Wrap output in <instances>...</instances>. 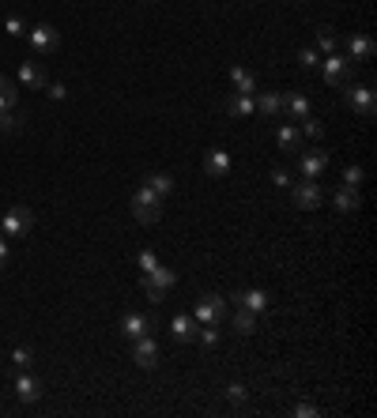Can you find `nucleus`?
Returning <instances> with one entry per match:
<instances>
[{"label":"nucleus","mask_w":377,"mask_h":418,"mask_svg":"<svg viewBox=\"0 0 377 418\" xmlns=\"http://www.w3.org/2000/svg\"><path fill=\"white\" fill-rule=\"evenodd\" d=\"M132 215H136V222H159L162 219V196L155 189H147V185H140V189L132 192Z\"/></svg>","instance_id":"nucleus-1"},{"label":"nucleus","mask_w":377,"mask_h":418,"mask_svg":"<svg viewBox=\"0 0 377 418\" xmlns=\"http://www.w3.org/2000/svg\"><path fill=\"white\" fill-rule=\"evenodd\" d=\"M344 102L355 109V114H362V117H374L377 114V95H374L370 83H351V87L344 91Z\"/></svg>","instance_id":"nucleus-2"},{"label":"nucleus","mask_w":377,"mask_h":418,"mask_svg":"<svg viewBox=\"0 0 377 418\" xmlns=\"http://www.w3.org/2000/svg\"><path fill=\"white\" fill-rule=\"evenodd\" d=\"M31 226H34V211L31 208H12V211H4V219H0L4 238H23Z\"/></svg>","instance_id":"nucleus-3"},{"label":"nucleus","mask_w":377,"mask_h":418,"mask_svg":"<svg viewBox=\"0 0 377 418\" xmlns=\"http://www.w3.org/2000/svg\"><path fill=\"white\" fill-rule=\"evenodd\" d=\"M226 317V302L219 298V294H204V298L197 302V309H192V320L197 324H219Z\"/></svg>","instance_id":"nucleus-4"},{"label":"nucleus","mask_w":377,"mask_h":418,"mask_svg":"<svg viewBox=\"0 0 377 418\" xmlns=\"http://www.w3.org/2000/svg\"><path fill=\"white\" fill-rule=\"evenodd\" d=\"M317 68H321V76H325V83H332V87H344V83H347V72H351V61L339 57V53H328V57L317 64Z\"/></svg>","instance_id":"nucleus-5"},{"label":"nucleus","mask_w":377,"mask_h":418,"mask_svg":"<svg viewBox=\"0 0 377 418\" xmlns=\"http://www.w3.org/2000/svg\"><path fill=\"white\" fill-rule=\"evenodd\" d=\"M26 38H31V49L34 53H53L61 45V34L53 31L49 23H42V26H34V31H26Z\"/></svg>","instance_id":"nucleus-6"},{"label":"nucleus","mask_w":377,"mask_h":418,"mask_svg":"<svg viewBox=\"0 0 377 418\" xmlns=\"http://www.w3.org/2000/svg\"><path fill=\"white\" fill-rule=\"evenodd\" d=\"M132 358H136V366H144V369H155V366H159V343H155L151 336H140V339H132Z\"/></svg>","instance_id":"nucleus-7"},{"label":"nucleus","mask_w":377,"mask_h":418,"mask_svg":"<svg viewBox=\"0 0 377 418\" xmlns=\"http://www.w3.org/2000/svg\"><path fill=\"white\" fill-rule=\"evenodd\" d=\"M374 53H377V42L370 34H351V38H347V57L351 61H370Z\"/></svg>","instance_id":"nucleus-8"},{"label":"nucleus","mask_w":377,"mask_h":418,"mask_svg":"<svg viewBox=\"0 0 377 418\" xmlns=\"http://www.w3.org/2000/svg\"><path fill=\"white\" fill-rule=\"evenodd\" d=\"M15 396H20L23 403H34V399H42V380L31 377L26 369H20V377H15Z\"/></svg>","instance_id":"nucleus-9"},{"label":"nucleus","mask_w":377,"mask_h":418,"mask_svg":"<svg viewBox=\"0 0 377 418\" xmlns=\"http://www.w3.org/2000/svg\"><path fill=\"white\" fill-rule=\"evenodd\" d=\"M294 203H298L302 211L321 208V189H317V181H302L298 189H294Z\"/></svg>","instance_id":"nucleus-10"},{"label":"nucleus","mask_w":377,"mask_h":418,"mask_svg":"<svg viewBox=\"0 0 377 418\" xmlns=\"http://www.w3.org/2000/svg\"><path fill=\"white\" fill-rule=\"evenodd\" d=\"M147 332H151V320H147L144 313H125L121 317V336L140 339V336H147Z\"/></svg>","instance_id":"nucleus-11"},{"label":"nucleus","mask_w":377,"mask_h":418,"mask_svg":"<svg viewBox=\"0 0 377 418\" xmlns=\"http://www.w3.org/2000/svg\"><path fill=\"white\" fill-rule=\"evenodd\" d=\"M20 83H23V87H45L49 79H45V68H42V64L23 61V64H20Z\"/></svg>","instance_id":"nucleus-12"},{"label":"nucleus","mask_w":377,"mask_h":418,"mask_svg":"<svg viewBox=\"0 0 377 418\" xmlns=\"http://www.w3.org/2000/svg\"><path fill=\"white\" fill-rule=\"evenodd\" d=\"M325 166H328V155H325V151L306 155V159H302V178H306V181H317L321 173H325Z\"/></svg>","instance_id":"nucleus-13"},{"label":"nucleus","mask_w":377,"mask_h":418,"mask_svg":"<svg viewBox=\"0 0 377 418\" xmlns=\"http://www.w3.org/2000/svg\"><path fill=\"white\" fill-rule=\"evenodd\" d=\"M234 302L242 305V309H249V313H264V309H268V294H264V291H242V294H234Z\"/></svg>","instance_id":"nucleus-14"},{"label":"nucleus","mask_w":377,"mask_h":418,"mask_svg":"<svg viewBox=\"0 0 377 418\" xmlns=\"http://www.w3.org/2000/svg\"><path fill=\"white\" fill-rule=\"evenodd\" d=\"M231 83H234V95H256V76L249 68H231Z\"/></svg>","instance_id":"nucleus-15"},{"label":"nucleus","mask_w":377,"mask_h":418,"mask_svg":"<svg viewBox=\"0 0 377 418\" xmlns=\"http://www.w3.org/2000/svg\"><path fill=\"white\" fill-rule=\"evenodd\" d=\"M170 336L178 339V343L197 339V320H192V317H174V320H170Z\"/></svg>","instance_id":"nucleus-16"},{"label":"nucleus","mask_w":377,"mask_h":418,"mask_svg":"<svg viewBox=\"0 0 377 418\" xmlns=\"http://www.w3.org/2000/svg\"><path fill=\"white\" fill-rule=\"evenodd\" d=\"M226 109H231V117H253L256 114V98L253 95H234L226 102Z\"/></svg>","instance_id":"nucleus-17"},{"label":"nucleus","mask_w":377,"mask_h":418,"mask_svg":"<svg viewBox=\"0 0 377 418\" xmlns=\"http://www.w3.org/2000/svg\"><path fill=\"white\" fill-rule=\"evenodd\" d=\"M256 114H264V117L283 114V95H275V91H264V95L256 98Z\"/></svg>","instance_id":"nucleus-18"},{"label":"nucleus","mask_w":377,"mask_h":418,"mask_svg":"<svg viewBox=\"0 0 377 418\" xmlns=\"http://www.w3.org/2000/svg\"><path fill=\"white\" fill-rule=\"evenodd\" d=\"M283 114H287V117H309V98L306 95H287V98H283Z\"/></svg>","instance_id":"nucleus-19"},{"label":"nucleus","mask_w":377,"mask_h":418,"mask_svg":"<svg viewBox=\"0 0 377 418\" xmlns=\"http://www.w3.org/2000/svg\"><path fill=\"white\" fill-rule=\"evenodd\" d=\"M15 106H20V91H15V83L8 76H0V114H4V109H15Z\"/></svg>","instance_id":"nucleus-20"},{"label":"nucleus","mask_w":377,"mask_h":418,"mask_svg":"<svg viewBox=\"0 0 377 418\" xmlns=\"http://www.w3.org/2000/svg\"><path fill=\"white\" fill-rule=\"evenodd\" d=\"M208 173H215V178H226V173H231V155L215 147V151L208 155Z\"/></svg>","instance_id":"nucleus-21"},{"label":"nucleus","mask_w":377,"mask_h":418,"mask_svg":"<svg viewBox=\"0 0 377 418\" xmlns=\"http://www.w3.org/2000/svg\"><path fill=\"white\" fill-rule=\"evenodd\" d=\"M234 328L242 332V336H253V328H256V313H249V309H242V305H238V309H234Z\"/></svg>","instance_id":"nucleus-22"},{"label":"nucleus","mask_w":377,"mask_h":418,"mask_svg":"<svg viewBox=\"0 0 377 418\" xmlns=\"http://www.w3.org/2000/svg\"><path fill=\"white\" fill-rule=\"evenodd\" d=\"M144 185H147V189H155L159 196H170V192H174V178H170V173H151Z\"/></svg>","instance_id":"nucleus-23"},{"label":"nucleus","mask_w":377,"mask_h":418,"mask_svg":"<svg viewBox=\"0 0 377 418\" xmlns=\"http://www.w3.org/2000/svg\"><path fill=\"white\" fill-rule=\"evenodd\" d=\"M298 144H302V132L294 125H283L279 128V147L283 151H298Z\"/></svg>","instance_id":"nucleus-24"},{"label":"nucleus","mask_w":377,"mask_h":418,"mask_svg":"<svg viewBox=\"0 0 377 418\" xmlns=\"http://www.w3.org/2000/svg\"><path fill=\"white\" fill-rule=\"evenodd\" d=\"M336 208L344 211V215L358 211V192H355V189H339V192H336Z\"/></svg>","instance_id":"nucleus-25"},{"label":"nucleus","mask_w":377,"mask_h":418,"mask_svg":"<svg viewBox=\"0 0 377 418\" xmlns=\"http://www.w3.org/2000/svg\"><path fill=\"white\" fill-rule=\"evenodd\" d=\"M23 128V117L15 114V109H4V114H0V132L4 136H15Z\"/></svg>","instance_id":"nucleus-26"},{"label":"nucleus","mask_w":377,"mask_h":418,"mask_svg":"<svg viewBox=\"0 0 377 418\" xmlns=\"http://www.w3.org/2000/svg\"><path fill=\"white\" fill-rule=\"evenodd\" d=\"M147 279H151V283H159V286H167V291H170L174 283H178V275H174L170 268H162V264L155 268V272H147Z\"/></svg>","instance_id":"nucleus-27"},{"label":"nucleus","mask_w":377,"mask_h":418,"mask_svg":"<svg viewBox=\"0 0 377 418\" xmlns=\"http://www.w3.org/2000/svg\"><path fill=\"white\" fill-rule=\"evenodd\" d=\"M197 336H200L204 347H215L219 343V324H197Z\"/></svg>","instance_id":"nucleus-28"},{"label":"nucleus","mask_w":377,"mask_h":418,"mask_svg":"<svg viewBox=\"0 0 377 418\" xmlns=\"http://www.w3.org/2000/svg\"><path fill=\"white\" fill-rule=\"evenodd\" d=\"M144 291H147V298H151L155 305H159L162 298H167V286H159V283H151V279L144 275Z\"/></svg>","instance_id":"nucleus-29"},{"label":"nucleus","mask_w":377,"mask_h":418,"mask_svg":"<svg viewBox=\"0 0 377 418\" xmlns=\"http://www.w3.org/2000/svg\"><path fill=\"white\" fill-rule=\"evenodd\" d=\"M317 53H325V57H328V53H336V34L321 31L317 34Z\"/></svg>","instance_id":"nucleus-30"},{"label":"nucleus","mask_w":377,"mask_h":418,"mask_svg":"<svg viewBox=\"0 0 377 418\" xmlns=\"http://www.w3.org/2000/svg\"><path fill=\"white\" fill-rule=\"evenodd\" d=\"M358 185H362V170H358V166H347V170H344V189L358 192Z\"/></svg>","instance_id":"nucleus-31"},{"label":"nucleus","mask_w":377,"mask_h":418,"mask_svg":"<svg viewBox=\"0 0 377 418\" xmlns=\"http://www.w3.org/2000/svg\"><path fill=\"white\" fill-rule=\"evenodd\" d=\"M298 64H302V68H309V72H314L317 64H321V53H317V49H302V53H298Z\"/></svg>","instance_id":"nucleus-32"},{"label":"nucleus","mask_w":377,"mask_h":418,"mask_svg":"<svg viewBox=\"0 0 377 418\" xmlns=\"http://www.w3.org/2000/svg\"><path fill=\"white\" fill-rule=\"evenodd\" d=\"M136 260H140V272H144V275H147V272H155V268H159V256H155L151 249H144V253L136 256Z\"/></svg>","instance_id":"nucleus-33"},{"label":"nucleus","mask_w":377,"mask_h":418,"mask_svg":"<svg viewBox=\"0 0 377 418\" xmlns=\"http://www.w3.org/2000/svg\"><path fill=\"white\" fill-rule=\"evenodd\" d=\"M12 362H15V366H20V369H31L34 355H31V350H26V347H15V350H12Z\"/></svg>","instance_id":"nucleus-34"},{"label":"nucleus","mask_w":377,"mask_h":418,"mask_svg":"<svg viewBox=\"0 0 377 418\" xmlns=\"http://www.w3.org/2000/svg\"><path fill=\"white\" fill-rule=\"evenodd\" d=\"M306 125H302V132H306L309 139H321V121H314V117H302Z\"/></svg>","instance_id":"nucleus-35"},{"label":"nucleus","mask_w":377,"mask_h":418,"mask_svg":"<svg viewBox=\"0 0 377 418\" xmlns=\"http://www.w3.org/2000/svg\"><path fill=\"white\" fill-rule=\"evenodd\" d=\"M226 399H231L234 407H238V403H245V388H242V385H231V388H226Z\"/></svg>","instance_id":"nucleus-36"},{"label":"nucleus","mask_w":377,"mask_h":418,"mask_svg":"<svg viewBox=\"0 0 377 418\" xmlns=\"http://www.w3.org/2000/svg\"><path fill=\"white\" fill-rule=\"evenodd\" d=\"M294 415H298V418H317L321 411H317L314 403H294Z\"/></svg>","instance_id":"nucleus-37"},{"label":"nucleus","mask_w":377,"mask_h":418,"mask_svg":"<svg viewBox=\"0 0 377 418\" xmlns=\"http://www.w3.org/2000/svg\"><path fill=\"white\" fill-rule=\"evenodd\" d=\"M4 31H8V34H12V38H23V31H26V26H23L20 20H15V15H12V20H8V23H4Z\"/></svg>","instance_id":"nucleus-38"},{"label":"nucleus","mask_w":377,"mask_h":418,"mask_svg":"<svg viewBox=\"0 0 377 418\" xmlns=\"http://www.w3.org/2000/svg\"><path fill=\"white\" fill-rule=\"evenodd\" d=\"M45 87H49V98H68V87H64V83H45Z\"/></svg>","instance_id":"nucleus-39"},{"label":"nucleus","mask_w":377,"mask_h":418,"mask_svg":"<svg viewBox=\"0 0 377 418\" xmlns=\"http://www.w3.org/2000/svg\"><path fill=\"white\" fill-rule=\"evenodd\" d=\"M272 181L279 185V189H287V185H291V173H287V170H275V173H272Z\"/></svg>","instance_id":"nucleus-40"},{"label":"nucleus","mask_w":377,"mask_h":418,"mask_svg":"<svg viewBox=\"0 0 377 418\" xmlns=\"http://www.w3.org/2000/svg\"><path fill=\"white\" fill-rule=\"evenodd\" d=\"M4 268H8V241L0 238V272H4Z\"/></svg>","instance_id":"nucleus-41"},{"label":"nucleus","mask_w":377,"mask_h":418,"mask_svg":"<svg viewBox=\"0 0 377 418\" xmlns=\"http://www.w3.org/2000/svg\"><path fill=\"white\" fill-rule=\"evenodd\" d=\"M0 238H4V230H0Z\"/></svg>","instance_id":"nucleus-42"}]
</instances>
